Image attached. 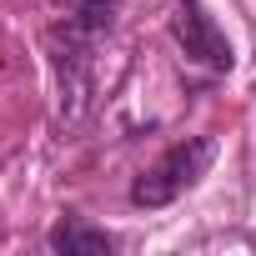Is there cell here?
I'll list each match as a JSON object with an SVG mask.
<instances>
[{
	"label": "cell",
	"instance_id": "obj_1",
	"mask_svg": "<svg viewBox=\"0 0 256 256\" xmlns=\"http://www.w3.org/2000/svg\"><path fill=\"white\" fill-rule=\"evenodd\" d=\"M216 161V136H191V141H176L156 166H146L136 181H131V201L156 211V206H171L181 191H191Z\"/></svg>",
	"mask_w": 256,
	"mask_h": 256
},
{
	"label": "cell",
	"instance_id": "obj_2",
	"mask_svg": "<svg viewBox=\"0 0 256 256\" xmlns=\"http://www.w3.org/2000/svg\"><path fill=\"white\" fill-rule=\"evenodd\" d=\"M171 36H176L181 56L196 60V66H206V70H231V60H236L226 30L206 16L201 0H181V6L171 10Z\"/></svg>",
	"mask_w": 256,
	"mask_h": 256
},
{
	"label": "cell",
	"instance_id": "obj_3",
	"mask_svg": "<svg viewBox=\"0 0 256 256\" xmlns=\"http://www.w3.org/2000/svg\"><path fill=\"white\" fill-rule=\"evenodd\" d=\"M46 241H50V251H66V256H110V251H116V241H110L100 226L80 221V216H60Z\"/></svg>",
	"mask_w": 256,
	"mask_h": 256
},
{
	"label": "cell",
	"instance_id": "obj_4",
	"mask_svg": "<svg viewBox=\"0 0 256 256\" xmlns=\"http://www.w3.org/2000/svg\"><path fill=\"white\" fill-rule=\"evenodd\" d=\"M70 20L80 26V30H90V36H100V30H110L116 26V10H120V0H70Z\"/></svg>",
	"mask_w": 256,
	"mask_h": 256
},
{
	"label": "cell",
	"instance_id": "obj_5",
	"mask_svg": "<svg viewBox=\"0 0 256 256\" xmlns=\"http://www.w3.org/2000/svg\"><path fill=\"white\" fill-rule=\"evenodd\" d=\"M60 6H70V0H60Z\"/></svg>",
	"mask_w": 256,
	"mask_h": 256
}]
</instances>
